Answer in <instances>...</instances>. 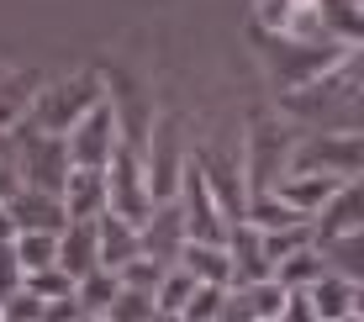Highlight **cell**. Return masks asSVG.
Segmentation results:
<instances>
[{"label": "cell", "instance_id": "8992f818", "mask_svg": "<svg viewBox=\"0 0 364 322\" xmlns=\"http://www.w3.org/2000/svg\"><path fill=\"white\" fill-rule=\"evenodd\" d=\"M69 232H58V259L53 264L64 269L69 280H80V275H90V269L100 264L95 259V222H64Z\"/></svg>", "mask_w": 364, "mask_h": 322}, {"label": "cell", "instance_id": "3957f363", "mask_svg": "<svg viewBox=\"0 0 364 322\" xmlns=\"http://www.w3.org/2000/svg\"><path fill=\"white\" fill-rule=\"evenodd\" d=\"M359 169V132H322V138H306L291 148V164L285 175H338L354 180Z\"/></svg>", "mask_w": 364, "mask_h": 322}, {"label": "cell", "instance_id": "ba28073f", "mask_svg": "<svg viewBox=\"0 0 364 322\" xmlns=\"http://www.w3.org/2000/svg\"><path fill=\"white\" fill-rule=\"evenodd\" d=\"M185 275L200 280V286H222L232 275V259L222 243H185Z\"/></svg>", "mask_w": 364, "mask_h": 322}, {"label": "cell", "instance_id": "52a82bcc", "mask_svg": "<svg viewBox=\"0 0 364 322\" xmlns=\"http://www.w3.org/2000/svg\"><path fill=\"white\" fill-rule=\"evenodd\" d=\"M343 232H359V185L354 180L338 185V190L328 195V206H322V217H317V238L322 243L343 238Z\"/></svg>", "mask_w": 364, "mask_h": 322}, {"label": "cell", "instance_id": "30bf717a", "mask_svg": "<svg viewBox=\"0 0 364 322\" xmlns=\"http://www.w3.org/2000/svg\"><path fill=\"white\" fill-rule=\"evenodd\" d=\"M106 317H117V322H148V317H154V296H148V291H127V286H122L117 296H111Z\"/></svg>", "mask_w": 364, "mask_h": 322}, {"label": "cell", "instance_id": "277c9868", "mask_svg": "<svg viewBox=\"0 0 364 322\" xmlns=\"http://www.w3.org/2000/svg\"><path fill=\"white\" fill-rule=\"evenodd\" d=\"M11 212V227L16 232H64V201L48 190H32V185H16V195L6 201Z\"/></svg>", "mask_w": 364, "mask_h": 322}, {"label": "cell", "instance_id": "9c48e42d", "mask_svg": "<svg viewBox=\"0 0 364 322\" xmlns=\"http://www.w3.org/2000/svg\"><path fill=\"white\" fill-rule=\"evenodd\" d=\"M11 254H16L21 275L48 269V264L58 259V232H11Z\"/></svg>", "mask_w": 364, "mask_h": 322}, {"label": "cell", "instance_id": "7a4b0ae2", "mask_svg": "<svg viewBox=\"0 0 364 322\" xmlns=\"http://www.w3.org/2000/svg\"><path fill=\"white\" fill-rule=\"evenodd\" d=\"M117 143H122V127H117V117H111V101L90 106V111H85V117L64 132L69 169H106L111 154H117Z\"/></svg>", "mask_w": 364, "mask_h": 322}, {"label": "cell", "instance_id": "6da1fadb", "mask_svg": "<svg viewBox=\"0 0 364 322\" xmlns=\"http://www.w3.org/2000/svg\"><path fill=\"white\" fill-rule=\"evenodd\" d=\"M100 101H106V90H100L95 74H74V85H48V90L37 95L27 127L48 132V138H64L74 122H80L90 106H100Z\"/></svg>", "mask_w": 364, "mask_h": 322}, {"label": "cell", "instance_id": "5b68a950", "mask_svg": "<svg viewBox=\"0 0 364 322\" xmlns=\"http://www.w3.org/2000/svg\"><path fill=\"white\" fill-rule=\"evenodd\" d=\"M354 286H359V280H343V275H322V280H311V286H306V306H311V317H317V322H343V317H354V306H359Z\"/></svg>", "mask_w": 364, "mask_h": 322}, {"label": "cell", "instance_id": "8fae6325", "mask_svg": "<svg viewBox=\"0 0 364 322\" xmlns=\"http://www.w3.org/2000/svg\"><path fill=\"white\" fill-rule=\"evenodd\" d=\"M11 232H16V227H11V212H6V201H0V243H6Z\"/></svg>", "mask_w": 364, "mask_h": 322}]
</instances>
